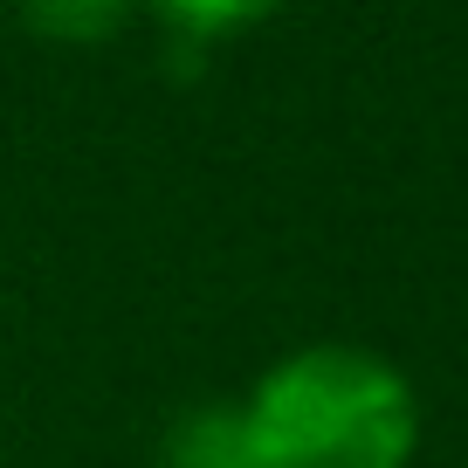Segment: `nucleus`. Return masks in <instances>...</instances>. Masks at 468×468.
<instances>
[{"instance_id": "1", "label": "nucleus", "mask_w": 468, "mask_h": 468, "mask_svg": "<svg viewBox=\"0 0 468 468\" xmlns=\"http://www.w3.org/2000/svg\"><path fill=\"white\" fill-rule=\"evenodd\" d=\"M262 468H407L420 393L366 345H296L241 399Z\"/></svg>"}, {"instance_id": "2", "label": "nucleus", "mask_w": 468, "mask_h": 468, "mask_svg": "<svg viewBox=\"0 0 468 468\" xmlns=\"http://www.w3.org/2000/svg\"><path fill=\"white\" fill-rule=\"evenodd\" d=\"M165 468H262L241 399H200L165 434Z\"/></svg>"}, {"instance_id": "3", "label": "nucleus", "mask_w": 468, "mask_h": 468, "mask_svg": "<svg viewBox=\"0 0 468 468\" xmlns=\"http://www.w3.org/2000/svg\"><path fill=\"white\" fill-rule=\"evenodd\" d=\"M138 0H15V21L56 48H97L132 28Z\"/></svg>"}, {"instance_id": "4", "label": "nucleus", "mask_w": 468, "mask_h": 468, "mask_svg": "<svg viewBox=\"0 0 468 468\" xmlns=\"http://www.w3.org/2000/svg\"><path fill=\"white\" fill-rule=\"evenodd\" d=\"M165 21H173L186 42H220V35H241L255 21H269L282 0H152Z\"/></svg>"}]
</instances>
